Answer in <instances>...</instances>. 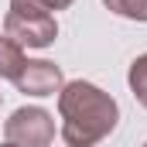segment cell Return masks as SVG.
<instances>
[{
	"instance_id": "7a4b0ae2",
	"label": "cell",
	"mask_w": 147,
	"mask_h": 147,
	"mask_svg": "<svg viewBox=\"0 0 147 147\" xmlns=\"http://www.w3.org/2000/svg\"><path fill=\"white\" fill-rule=\"evenodd\" d=\"M3 140L14 147H45L55 140V116L41 106H21L3 123Z\"/></svg>"
},
{
	"instance_id": "ba28073f",
	"label": "cell",
	"mask_w": 147,
	"mask_h": 147,
	"mask_svg": "<svg viewBox=\"0 0 147 147\" xmlns=\"http://www.w3.org/2000/svg\"><path fill=\"white\" fill-rule=\"evenodd\" d=\"M10 10L14 14H51L45 0H10Z\"/></svg>"
},
{
	"instance_id": "5b68a950",
	"label": "cell",
	"mask_w": 147,
	"mask_h": 147,
	"mask_svg": "<svg viewBox=\"0 0 147 147\" xmlns=\"http://www.w3.org/2000/svg\"><path fill=\"white\" fill-rule=\"evenodd\" d=\"M24 45H17L10 34H0V79H17L24 69Z\"/></svg>"
},
{
	"instance_id": "6da1fadb",
	"label": "cell",
	"mask_w": 147,
	"mask_h": 147,
	"mask_svg": "<svg viewBox=\"0 0 147 147\" xmlns=\"http://www.w3.org/2000/svg\"><path fill=\"white\" fill-rule=\"evenodd\" d=\"M58 116H62V140L69 147H92L116 130L120 106L96 82L72 79L62 82L58 89Z\"/></svg>"
},
{
	"instance_id": "9c48e42d",
	"label": "cell",
	"mask_w": 147,
	"mask_h": 147,
	"mask_svg": "<svg viewBox=\"0 0 147 147\" xmlns=\"http://www.w3.org/2000/svg\"><path fill=\"white\" fill-rule=\"evenodd\" d=\"M69 3H72V0H45V7H48V10H65Z\"/></svg>"
},
{
	"instance_id": "277c9868",
	"label": "cell",
	"mask_w": 147,
	"mask_h": 147,
	"mask_svg": "<svg viewBox=\"0 0 147 147\" xmlns=\"http://www.w3.org/2000/svg\"><path fill=\"white\" fill-rule=\"evenodd\" d=\"M62 69L55 65V62H48V58H34V62H24V69L21 75L14 79V86L24 92V96H38V99H45V96H55L58 89H62Z\"/></svg>"
},
{
	"instance_id": "8992f818",
	"label": "cell",
	"mask_w": 147,
	"mask_h": 147,
	"mask_svg": "<svg viewBox=\"0 0 147 147\" xmlns=\"http://www.w3.org/2000/svg\"><path fill=\"white\" fill-rule=\"evenodd\" d=\"M127 82H130V92L134 99L147 110V55H137L130 62V72H127Z\"/></svg>"
},
{
	"instance_id": "52a82bcc",
	"label": "cell",
	"mask_w": 147,
	"mask_h": 147,
	"mask_svg": "<svg viewBox=\"0 0 147 147\" xmlns=\"http://www.w3.org/2000/svg\"><path fill=\"white\" fill-rule=\"evenodd\" d=\"M103 3H106V10H113L116 17L147 24V0H103Z\"/></svg>"
},
{
	"instance_id": "3957f363",
	"label": "cell",
	"mask_w": 147,
	"mask_h": 147,
	"mask_svg": "<svg viewBox=\"0 0 147 147\" xmlns=\"http://www.w3.org/2000/svg\"><path fill=\"white\" fill-rule=\"evenodd\" d=\"M3 34H10L24 48H48L58 38V24L51 14H14V10H7Z\"/></svg>"
}]
</instances>
